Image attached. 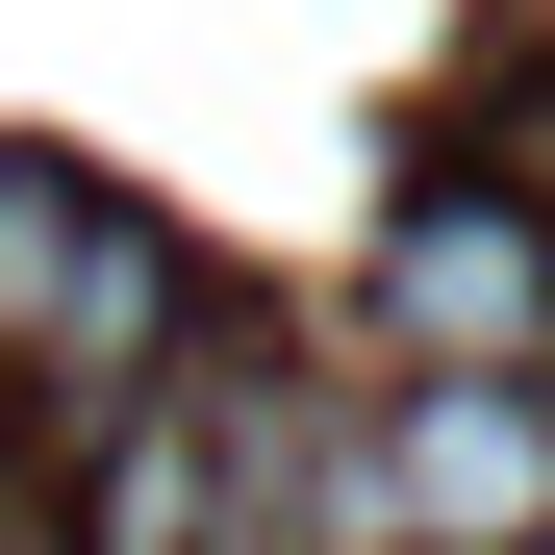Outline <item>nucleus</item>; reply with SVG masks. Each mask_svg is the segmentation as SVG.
Here are the masks:
<instances>
[{
    "label": "nucleus",
    "mask_w": 555,
    "mask_h": 555,
    "mask_svg": "<svg viewBox=\"0 0 555 555\" xmlns=\"http://www.w3.org/2000/svg\"><path fill=\"white\" fill-rule=\"evenodd\" d=\"M379 353L404 379H555V203L530 177H429L379 228Z\"/></svg>",
    "instance_id": "nucleus-2"
},
{
    "label": "nucleus",
    "mask_w": 555,
    "mask_h": 555,
    "mask_svg": "<svg viewBox=\"0 0 555 555\" xmlns=\"http://www.w3.org/2000/svg\"><path fill=\"white\" fill-rule=\"evenodd\" d=\"M76 555H253V530H228V429H203V379H177L152 429L76 454Z\"/></svg>",
    "instance_id": "nucleus-3"
},
{
    "label": "nucleus",
    "mask_w": 555,
    "mask_h": 555,
    "mask_svg": "<svg viewBox=\"0 0 555 555\" xmlns=\"http://www.w3.org/2000/svg\"><path fill=\"white\" fill-rule=\"evenodd\" d=\"M0 555H26V404H0Z\"/></svg>",
    "instance_id": "nucleus-4"
},
{
    "label": "nucleus",
    "mask_w": 555,
    "mask_h": 555,
    "mask_svg": "<svg viewBox=\"0 0 555 555\" xmlns=\"http://www.w3.org/2000/svg\"><path fill=\"white\" fill-rule=\"evenodd\" d=\"M177 379H203V253H177L152 203H102L76 152H0V404H26V454L76 429H152Z\"/></svg>",
    "instance_id": "nucleus-1"
}]
</instances>
